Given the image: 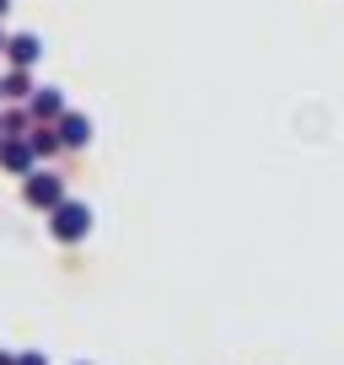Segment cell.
Returning <instances> with one entry per match:
<instances>
[{"mask_svg":"<svg viewBox=\"0 0 344 365\" xmlns=\"http://www.w3.org/2000/svg\"><path fill=\"white\" fill-rule=\"evenodd\" d=\"M49 231H54V242H65V247H70V242H86V231H92V210L65 194L54 210H49Z\"/></svg>","mask_w":344,"mask_h":365,"instance_id":"obj_1","label":"cell"},{"mask_svg":"<svg viewBox=\"0 0 344 365\" xmlns=\"http://www.w3.org/2000/svg\"><path fill=\"white\" fill-rule=\"evenodd\" d=\"M65 108H70V103H65V91H59V86H38L33 97H27V113H33V124H54Z\"/></svg>","mask_w":344,"mask_h":365,"instance_id":"obj_5","label":"cell"},{"mask_svg":"<svg viewBox=\"0 0 344 365\" xmlns=\"http://www.w3.org/2000/svg\"><path fill=\"white\" fill-rule=\"evenodd\" d=\"M22 199H27V210H54L59 199H65V178L49 172V167H33L22 178Z\"/></svg>","mask_w":344,"mask_h":365,"instance_id":"obj_2","label":"cell"},{"mask_svg":"<svg viewBox=\"0 0 344 365\" xmlns=\"http://www.w3.org/2000/svg\"><path fill=\"white\" fill-rule=\"evenodd\" d=\"M16 365H49V360H44L38 349H27V354H16Z\"/></svg>","mask_w":344,"mask_h":365,"instance_id":"obj_10","label":"cell"},{"mask_svg":"<svg viewBox=\"0 0 344 365\" xmlns=\"http://www.w3.org/2000/svg\"><path fill=\"white\" fill-rule=\"evenodd\" d=\"M0 103H6V91H0Z\"/></svg>","mask_w":344,"mask_h":365,"instance_id":"obj_14","label":"cell"},{"mask_svg":"<svg viewBox=\"0 0 344 365\" xmlns=\"http://www.w3.org/2000/svg\"><path fill=\"white\" fill-rule=\"evenodd\" d=\"M0 365H16V354H0Z\"/></svg>","mask_w":344,"mask_h":365,"instance_id":"obj_11","label":"cell"},{"mask_svg":"<svg viewBox=\"0 0 344 365\" xmlns=\"http://www.w3.org/2000/svg\"><path fill=\"white\" fill-rule=\"evenodd\" d=\"M27 129H33L27 103H6V108H0V135H27Z\"/></svg>","mask_w":344,"mask_h":365,"instance_id":"obj_9","label":"cell"},{"mask_svg":"<svg viewBox=\"0 0 344 365\" xmlns=\"http://www.w3.org/2000/svg\"><path fill=\"white\" fill-rule=\"evenodd\" d=\"M0 54H6V33H0Z\"/></svg>","mask_w":344,"mask_h":365,"instance_id":"obj_13","label":"cell"},{"mask_svg":"<svg viewBox=\"0 0 344 365\" xmlns=\"http://www.w3.org/2000/svg\"><path fill=\"white\" fill-rule=\"evenodd\" d=\"M27 145H33L38 161H49V156H59V150H65V140H59L54 124H33V129H27Z\"/></svg>","mask_w":344,"mask_h":365,"instance_id":"obj_8","label":"cell"},{"mask_svg":"<svg viewBox=\"0 0 344 365\" xmlns=\"http://www.w3.org/2000/svg\"><path fill=\"white\" fill-rule=\"evenodd\" d=\"M0 91H6V103H27V97H33V70L27 65H11L6 70V76H0Z\"/></svg>","mask_w":344,"mask_h":365,"instance_id":"obj_7","label":"cell"},{"mask_svg":"<svg viewBox=\"0 0 344 365\" xmlns=\"http://www.w3.org/2000/svg\"><path fill=\"white\" fill-rule=\"evenodd\" d=\"M6 59H11V65H27V70H33L38 59H44V43H38L33 33H11V38H6Z\"/></svg>","mask_w":344,"mask_h":365,"instance_id":"obj_6","label":"cell"},{"mask_svg":"<svg viewBox=\"0 0 344 365\" xmlns=\"http://www.w3.org/2000/svg\"><path fill=\"white\" fill-rule=\"evenodd\" d=\"M54 129H59V140H65V150H86L92 145V118L76 113V108H65V113L54 118Z\"/></svg>","mask_w":344,"mask_h":365,"instance_id":"obj_4","label":"cell"},{"mask_svg":"<svg viewBox=\"0 0 344 365\" xmlns=\"http://www.w3.org/2000/svg\"><path fill=\"white\" fill-rule=\"evenodd\" d=\"M6 11H11V0H0V16H6Z\"/></svg>","mask_w":344,"mask_h":365,"instance_id":"obj_12","label":"cell"},{"mask_svg":"<svg viewBox=\"0 0 344 365\" xmlns=\"http://www.w3.org/2000/svg\"><path fill=\"white\" fill-rule=\"evenodd\" d=\"M33 167H38V156H33V145H27V135H0V172L27 178Z\"/></svg>","mask_w":344,"mask_h":365,"instance_id":"obj_3","label":"cell"}]
</instances>
